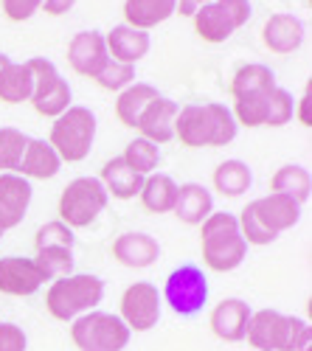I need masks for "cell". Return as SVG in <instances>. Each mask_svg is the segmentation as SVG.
<instances>
[{"instance_id": "d590c367", "label": "cell", "mask_w": 312, "mask_h": 351, "mask_svg": "<svg viewBox=\"0 0 312 351\" xmlns=\"http://www.w3.org/2000/svg\"><path fill=\"white\" fill-rule=\"evenodd\" d=\"M101 90L107 93H121L124 87H130L135 82V65H124V62H116V60H107V65L96 73L93 79Z\"/></svg>"}, {"instance_id": "60d3db41", "label": "cell", "mask_w": 312, "mask_h": 351, "mask_svg": "<svg viewBox=\"0 0 312 351\" xmlns=\"http://www.w3.org/2000/svg\"><path fill=\"white\" fill-rule=\"evenodd\" d=\"M293 119H298V124L301 127H312V82H307L304 84V93H301V99H298V104H296V115Z\"/></svg>"}, {"instance_id": "d4e9b609", "label": "cell", "mask_w": 312, "mask_h": 351, "mask_svg": "<svg viewBox=\"0 0 312 351\" xmlns=\"http://www.w3.org/2000/svg\"><path fill=\"white\" fill-rule=\"evenodd\" d=\"M141 206L147 214H172L175 208V197H178V183L172 174L152 171L144 178V186L138 191Z\"/></svg>"}, {"instance_id": "7c38bea8", "label": "cell", "mask_w": 312, "mask_h": 351, "mask_svg": "<svg viewBox=\"0 0 312 351\" xmlns=\"http://www.w3.org/2000/svg\"><path fill=\"white\" fill-rule=\"evenodd\" d=\"M45 287L34 258L28 256H3L0 258V295L32 298Z\"/></svg>"}, {"instance_id": "836d02e7", "label": "cell", "mask_w": 312, "mask_h": 351, "mask_svg": "<svg viewBox=\"0 0 312 351\" xmlns=\"http://www.w3.org/2000/svg\"><path fill=\"white\" fill-rule=\"evenodd\" d=\"M28 135L17 127H0V174L17 171Z\"/></svg>"}, {"instance_id": "2e32d148", "label": "cell", "mask_w": 312, "mask_h": 351, "mask_svg": "<svg viewBox=\"0 0 312 351\" xmlns=\"http://www.w3.org/2000/svg\"><path fill=\"white\" fill-rule=\"evenodd\" d=\"M178 110L180 104L175 99H169V96H158L147 104V110L141 112V119H138V135L141 138H147L152 141L155 146H163L169 141H175V119H178Z\"/></svg>"}, {"instance_id": "4dcf8cb0", "label": "cell", "mask_w": 312, "mask_h": 351, "mask_svg": "<svg viewBox=\"0 0 312 351\" xmlns=\"http://www.w3.org/2000/svg\"><path fill=\"white\" fill-rule=\"evenodd\" d=\"M270 93H245V96H237L231 99L234 107V121L237 127H245V130H259L267 124V107H270Z\"/></svg>"}, {"instance_id": "ba28073f", "label": "cell", "mask_w": 312, "mask_h": 351, "mask_svg": "<svg viewBox=\"0 0 312 351\" xmlns=\"http://www.w3.org/2000/svg\"><path fill=\"white\" fill-rule=\"evenodd\" d=\"M208 295H211L208 273L200 265H189L186 261V265L175 267L166 276L160 301H166V306L180 317H194L206 309Z\"/></svg>"}, {"instance_id": "f6af8a7d", "label": "cell", "mask_w": 312, "mask_h": 351, "mask_svg": "<svg viewBox=\"0 0 312 351\" xmlns=\"http://www.w3.org/2000/svg\"><path fill=\"white\" fill-rule=\"evenodd\" d=\"M0 239H3V233H0Z\"/></svg>"}, {"instance_id": "484cf974", "label": "cell", "mask_w": 312, "mask_h": 351, "mask_svg": "<svg viewBox=\"0 0 312 351\" xmlns=\"http://www.w3.org/2000/svg\"><path fill=\"white\" fill-rule=\"evenodd\" d=\"M121 14L124 25L149 32V28H158L169 17H175V0H124Z\"/></svg>"}, {"instance_id": "b9f144b4", "label": "cell", "mask_w": 312, "mask_h": 351, "mask_svg": "<svg viewBox=\"0 0 312 351\" xmlns=\"http://www.w3.org/2000/svg\"><path fill=\"white\" fill-rule=\"evenodd\" d=\"M73 6H76V0H43L40 12H45L48 17H65Z\"/></svg>"}, {"instance_id": "74e56055", "label": "cell", "mask_w": 312, "mask_h": 351, "mask_svg": "<svg viewBox=\"0 0 312 351\" xmlns=\"http://www.w3.org/2000/svg\"><path fill=\"white\" fill-rule=\"evenodd\" d=\"M237 225H239V233H242V239L248 242V247H267V245H273L278 239V237H273L270 230L262 228V222L253 217L250 206L242 208V214L237 217Z\"/></svg>"}, {"instance_id": "d6a6232c", "label": "cell", "mask_w": 312, "mask_h": 351, "mask_svg": "<svg viewBox=\"0 0 312 351\" xmlns=\"http://www.w3.org/2000/svg\"><path fill=\"white\" fill-rule=\"evenodd\" d=\"M121 160H124L135 174L147 178V174L158 171V166H160V146H155L152 141H147V138H141V135H138L135 141L127 143V149H124Z\"/></svg>"}, {"instance_id": "8fae6325", "label": "cell", "mask_w": 312, "mask_h": 351, "mask_svg": "<svg viewBox=\"0 0 312 351\" xmlns=\"http://www.w3.org/2000/svg\"><path fill=\"white\" fill-rule=\"evenodd\" d=\"M119 317L130 332H149L160 320V289L152 281L130 284L119 298Z\"/></svg>"}, {"instance_id": "1f68e13d", "label": "cell", "mask_w": 312, "mask_h": 351, "mask_svg": "<svg viewBox=\"0 0 312 351\" xmlns=\"http://www.w3.org/2000/svg\"><path fill=\"white\" fill-rule=\"evenodd\" d=\"M34 265L43 276L45 284L71 276L73 273V247H45V250H34Z\"/></svg>"}, {"instance_id": "83f0119b", "label": "cell", "mask_w": 312, "mask_h": 351, "mask_svg": "<svg viewBox=\"0 0 312 351\" xmlns=\"http://www.w3.org/2000/svg\"><path fill=\"white\" fill-rule=\"evenodd\" d=\"M270 194H281L296 199L298 206H307V199L312 197V174L301 163H287L273 171L270 178Z\"/></svg>"}, {"instance_id": "f1b7e54d", "label": "cell", "mask_w": 312, "mask_h": 351, "mask_svg": "<svg viewBox=\"0 0 312 351\" xmlns=\"http://www.w3.org/2000/svg\"><path fill=\"white\" fill-rule=\"evenodd\" d=\"M34 93V79L32 71L25 68V62H6L0 68V101L3 104H25L32 101Z\"/></svg>"}, {"instance_id": "7402d4cb", "label": "cell", "mask_w": 312, "mask_h": 351, "mask_svg": "<svg viewBox=\"0 0 312 351\" xmlns=\"http://www.w3.org/2000/svg\"><path fill=\"white\" fill-rule=\"evenodd\" d=\"M214 211V194L203 186V183H183L178 186V197H175V208L172 214L191 228H200L203 219Z\"/></svg>"}, {"instance_id": "8d00e7d4", "label": "cell", "mask_w": 312, "mask_h": 351, "mask_svg": "<svg viewBox=\"0 0 312 351\" xmlns=\"http://www.w3.org/2000/svg\"><path fill=\"white\" fill-rule=\"evenodd\" d=\"M76 245V237L73 230L60 222V219H51L45 225L37 228L34 233V250H45V247H73Z\"/></svg>"}, {"instance_id": "603a6c76", "label": "cell", "mask_w": 312, "mask_h": 351, "mask_svg": "<svg viewBox=\"0 0 312 351\" xmlns=\"http://www.w3.org/2000/svg\"><path fill=\"white\" fill-rule=\"evenodd\" d=\"M99 180H101L107 197L121 199V202L135 199L138 191H141V186H144V178H141V174H135V171L121 160V155H119V158H110V160L101 166Z\"/></svg>"}, {"instance_id": "e575fe53", "label": "cell", "mask_w": 312, "mask_h": 351, "mask_svg": "<svg viewBox=\"0 0 312 351\" xmlns=\"http://www.w3.org/2000/svg\"><path fill=\"white\" fill-rule=\"evenodd\" d=\"M296 115V96L287 90V87L276 84L273 93H270V107H267V124L270 130H278V127H287Z\"/></svg>"}, {"instance_id": "4316f807", "label": "cell", "mask_w": 312, "mask_h": 351, "mask_svg": "<svg viewBox=\"0 0 312 351\" xmlns=\"http://www.w3.org/2000/svg\"><path fill=\"white\" fill-rule=\"evenodd\" d=\"M211 186L225 199L245 197L250 191V186H253V171H250V166L245 160H237V158L222 160L211 174Z\"/></svg>"}, {"instance_id": "52a82bcc", "label": "cell", "mask_w": 312, "mask_h": 351, "mask_svg": "<svg viewBox=\"0 0 312 351\" xmlns=\"http://www.w3.org/2000/svg\"><path fill=\"white\" fill-rule=\"evenodd\" d=\"M132 332L116 312L93 309L71 320V343L79 351H124L130 346Z\"/></svg>"}, {"instance_id": "9a60e30c", "label": "cell", "mask_w": 312, "mask_h": 351, "mask_svg": "<svg viewBox=\"0 0 312 351\" xmlns=\"http://www.w3.org/2000/svg\"><path fill=\"white\" fill-rule=\"evenodd\" d=\"M110 253L127 270H147L160 258V245L155 237H149L144 230H127L112 239Z\"/></svg>"}, {"instance_id": "6da1fadb", "label": "cell", "mask_w": 312, "mask_h": 351, "mask_svg": "<svg viewBox=\"0 0 312 351\" xmlns=\"http://www.w3.org/2000/svg\"><path fill=\"white\" fill-rule=\"evenodd\" d=\"M237 121L228 104L208 101V104H186L178 110L175 119V141L186 149H222L237 141Z\"/></svg>"}, {"instance_id": "ac0fdd59", "label": "cell", "mask_w": 312, "mask_h": 351, "mask_svg": "<svg viewBox=\"0 0 312 351\" xmlns=\"http://www.w3.org/2000/svg\"><path fill=\"white\" fill-rule=\"evenodd\" d=\"M250 306L242 298H222L211 315H208V326L211 335L222 343H245L248 332V320H250Z\"/></svg>"}, {"instance_id": "ee69618b", "label": "cell", "mask_w": 312, "mask_h": 351, "mask_svg": "<svg viewBox=\"0 0 312 351\" xmlns=\"http://www.w3.org/2000/svg\"><path fill=\"white\" fill-rule=\"evenodd\" d=\"M6 62H9V56H6V53H0V68H3Z\"/></svg>"}, {"instance_id": "5bb4252c", "label": "cell", "mask_w": 312, "mask_h": 351, "mask_svg": "<svg viewBox=\"0 0 312 351\" xmlns=\"http://www.w3.org/2000/svg\"><path fill=\"white\" fill-rule=\"evenodd\" d=\"M32 197H34L32 180H25L17 171L0 174V233L14 230L25 219Z\"/></svg>"}, {"instance_id": "f35d334b", "label": "cell", "mask_w": 312, "mask_h": 351, "mask_svg": "<svg viewBox=\"0 0 312 351\" xmlns=\"http://www.w3.org/2000/svg\"><path fill=\"white\" fill-rule=\"evenodd\" d=\"M43 6V0H0V12L9 23H28Z\"/></svg>"}, {"instance_id": "5b68a950", "label": "cell", "mask_w": 312, "mask_h": 351, "mask_svg": "<svg viewBox=\"0 0 312 351\" xmlns=\"http://www.w3.org/2000/svg\"><path fill=\"white\" fill-rule=\"evenodd\" d=\"M96 112L91 107L71 104L60 119L51 121V135L45 138L53 152L60 155L62 163H82L93 152V141H96Z\"/></svg>"}, {"instance_id": "8992f818", "label": "cell", "mask_w": 312, "mask_h": 351, "mask_svg": "<svg viewBox=\"0 0 312 351\" xmlns=\"http://www.w3.org/2000/svg\"><path fill=\"white\" fill-rule=\"evenodd\" d=\"M107 202H110V197H107L101 180L84 174V178H76L62 189L60 202H56V211H60L56 219L65 222L71 230L91 228L104 214Z\"/></svg>"}, {"instance_id": "e0dca14e", "label": "cell", "mask_w": 312, "mask_h": 351, "mask_svg": "<svg viewBox=\"0 0 312 351\" xmlns=\"http://www.w3.org/2000/svg\"><path fill=\"white\" fill-rule=\"evenodd\" d=\"M248 206H250L253 217L262 222V228L270 230L273 237H281L285 230L296 228L298 219H301V208H304V206H298L296 199L281 197V194H265L259 199L248 202Z\"/></svg>"}, {"instance_id": "7a4b0ae2", "label": "cell", "mask_w": 312, "mask_h": 351, "mask_svg": "<svg viewBox=\"0 0 312 351\" xmlns=\"http://www.w3.org/2000/svg\"><path fill=\"white\" fill-rule=\"evenodd\" d=\"M203 270L234 273L248 258V242L242 239L237 217L231 211H211L200 225Z\"/></svg>"}, {"instance_id": "44dd1931", "label": "cell", "mask_w": 312, "mask_h": 351, "mask_svg": "<svg viewBox=\"0 0 312 351\" xmlns=\"http://www.w3.org/2000/svg\"><path fill=\"white\" fill-rule=\"evenodd\" d=\"M62 160L53 152V146L45 138H28L25 149L17 166V174H23L25 180H53L62 171Z\"/></svg>"}, {"instance_id": "277c9868", "label": "cell", "mask_w": 312, "mask_h": 351, "mask_svg": "<svg viewBox=\"0 0 312 351\" xmlns=\"http://www.w3.org/2000/svg\"><path fill=\"white\" fill-rule=\"evenodd\" d=\"M104 301V281L93 273H71L48 284L45 289V309L53 320H71L99 309Z\"/></svg>"}, {"instance_id": "ffe728a7", "label": "cell", "mask_w": 312, "mask_h": 351, "mask_svg": "<svg viewBox=\"0 0 312 351\" xmlns=\"http://www.w3.org/2000/svg\"><path fill=\"white\" fill-rule=\"evenodd\" d=\"M104 45L110 60L124 62V65H138L152 48V37L149 32H141V28L132 25H112L110 32L104 34Z\"/></svg>"}, {"instance_id": "3957f363", "label": "cell", "mask_w": 312, "mask_h": 351, "mask_svg": "<svg viewBox=\"0 0 312 351\" xmlns=\"http://www.w3.org/2000/svg\"><path fill=\"white\" fill-rule=\"evenodd\" d=\"M312 340V329L304 317L285 315L278 309H256L250 312L245 343L250 351H301Z\"/></svg>"}, {"instance_id": "30bf717a", "label": "cell", "mask_w": 312, "mask_h": 351, "mask_svg": "<svg viewBox=\"0 0 312 351\" xmlns=\"http://www.w3.org/2000/svg\"><path fill=\"white\" fill-rule=\"evenodd\" d=\"M25 68L32 71L34 79V93H32V110L40 115V119H60V115L73 104L71 99V84L68 79L56 71V65L45 56H32L25 62Z\"/></svg>"}, {"instance_id": "f546056e", "label": "cell", "mask_w": 312, "mask_h": 351, "mask_svg": "<svg viewBox=\"0 0 312 351\" xmlns=\"http://www.w3.org/2000/svg\"><path fill=\"white\" fill-rule=\"evenodd\" d=\"M273 87H276V76L267 65L245 62L234 71L228 90H231V99H237V96H245V93H267V90H273Z\"/></svg>"}, {"instance_id": "cb8c5ba5", "label": "cell", "mask_w": 312, "mask_h": 351, "mask_svg": "<svg viewBox=\"0 0 312 351\" xmlns=\"http://www.w3.org/2000/svg\"><path fill=\"white\" fill-rule=\"evenodd\" d=\"M158 96H160V90L155 84H147V82H132L130 87H124L121 93H116V104H112L119 124L127 127V130H135L141 112H144L147 104Z\"/></svg>"}, {"instance_id": "ab89813d", "label": "cell", "mask_w": 312, "mask_h": 351, "mask_svg": "<svg viewBox=\"0 0 312 351\" xmlns=\"http://www.w3.org/2000/svg\"><path fill=\"white\" fill-rule=\"evenodd\" d=\"M0 351H28V335L12 320H0Z\"/></svg>"}, {"instance_id": "9c48e42d", "label": "cell", "mask_w": 312, "mask_h": 351, "mask_svg": "<svg viewBox=\"0 0 312 351\" xmlns=\"http://www.w3.org/2000/svg\"><path fill=\"white\" fill-rule=\"evenodd\" d=\"M250 14H253L250 0H211L191 17L194 34L208 45H222L250 20Z\"/></svg>"}, {"instance_id": "4fadbf2b", "label": "cell", "mask_w": 312, "mask_h": 351, "mask_svg": "<svg viewBox=\"0 0 312 351\" xmlns=\"http://www.w3.org/2000/svg\"><path fill=\"white\" fill-rule=\"evenodd\" d=\"M68 65L76 76L82 79H96V73L107 65L110 53L104 45V34L96 32V28H88V32L73 34V40L68 43Z\"/></svg>"}, {"instance_id": "d6986e66", "label": "cell", "mask_w": 312, "mask_h": 351, "mask_svg": "<svg viewBox=\"0 0 312 351\" xmlns=\"http://www.w3.org/2000/svg\"><path fill=\"white\" fill-rule=\"evenodd\" d=\"M304 34H307V28L296 14L278 12V14L267 17V23L262 28V43L270 53L287 56V53H296L304 45Z\"/></svg>"}, {"instance_id": "7bdbcfd3", "label": "cell", "mask_w": 312, "mask_h": 351, "mask_svg": "<svg viewBox=\"0 0 312 351\" xmlns=\"http://www.w3.org/2000/svg\"><path fill=\"white\" fill-rule=\"evenodd\" d=\"M206 3H211V0H175V14L191 20L197 14V9H203Z\"/></svg>"}]
</instances>
